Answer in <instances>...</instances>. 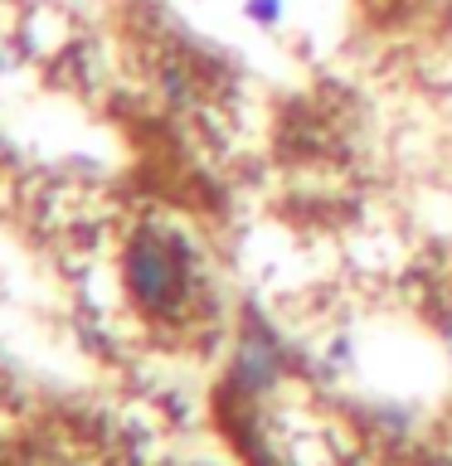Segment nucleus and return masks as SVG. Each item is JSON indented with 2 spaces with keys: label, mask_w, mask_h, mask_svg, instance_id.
Here are the masks:
<instances>
[{
  "label": "nucleus",
  "mask_w": 452,
  "mask_h": 466,
  "mask_svg": "<svg viewBox=\"0 0 452 466\" xmlns=\"http://www.w3.org/2000/svg\"><path fill=\"white\" fill-rule=\"evenodd\" d=\"M122 277H127L131 301L146 316H170V311H180V301L190 291V253H185V243L166 238V233H137L127 243Z\"/></svg>",
  "instance_id": "nucleus-1"
},
{
  "label": "nucleus",
  "mask_w": 452,
  "mask_h": 466,
  "mask_svg": "<svg viewBox=\"0 0 452 466\" xmlns=\"http://www.w3.org/2000/svg\"><path fill=\"white\" fill-rule=\"evenodd\" d=\"M160 83H166V97H185L190 93V83H185L180 68H166V78H160Z\"/></svg>",
  "instance_id": "nucleus-4"
},
{
  "label": "nucleus",
  "mask_w": 452,
  "mask_h": 466,
  "mask_svg": "<svg viewBox=\"0 0 452 466\" xmlns=\"http://www.w3.org/2000/svg\"><path fill=\"white\" fill-rule=\"evenodd\" d=\"M243 15L253 25H277L282 20V0H243Z\"/></svg>",
  "instance_id": "nucleus-3"
},
{
  "label": "nucleus",
  "mask_w": 452,
  "mask_h": 466,
  "mask_svg": "<svg viewBox=\"0 0 452 466\" xmlns=\"http://www.w3.org/2000/svg\"><path fill=\"white\" fill-rule=\"evenodd\" d=\"M277 374H282V350H277V340L268 330H248L239 345V360H233V379L248 393H262L277 384Z\"/></svg>",
  "instance_id": "nucleus-2"
}]
</instances>
